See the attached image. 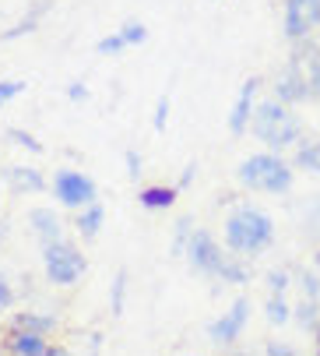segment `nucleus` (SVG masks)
I'll list each match as a JSON object with an SVG mask.
<instances>
[{
  "label": "nucleus",
  "mask_w": 320,
  "mask_h": 356,
  "mask_svg": "<svg viewBox=\"0 0 320 356\" xmlns=\"http://www.w3.org/2000/svg\"><path fill=\"white\" fill-rule=\"evenodd\" d=\"M0 346H4V356H57V346L46 335L25 332V328H8Z\"/></svg>",
  "instance_id": "obj_9"
},
{
  "label": "nucleus",
  "mask_w": 320,
  "mask_h": 356,
  "mask_svg": "<svg viewBox=\"0 0 320 356\" xmlns=\"http://www.w3.org/2000/svg\"><path fill=\"white\" fill-rule=\"evenodd\" d=\"M296 166L320 173V141H310V145H303V148L296 152Z\"/></svg>",
  "instance_id": "obj_18"
},
{
  "label": "nucleus",
  "mask_w": 320,
  "mask_h": 356,
  "mask_svg": "<svg viewBox=\"0 0 320 356\" xmlns=\"http://www.w3.org/2000/svg\"><path fill=\"white\" fill-rule=\"evenodd\" d=\"M250 131L264 141V145H271V148H289L299 141L303 134V120L292 117L278 99H271V103H260L253 110V120H250Z\"/></svg>",
  "instance_id": "obj_2"
},
{
  "label": "nucleus",
  "mask_w": 320,
  "mask_h": 356,
  "mask_svg": "<svg viewBox=\"0 0 320 356\" xmlns=\"http://www.w3.org/2000/svg\"><path fill=\"white\" fill-rule=\"evenodd\" d=\"M120 49H127V42H124V35H120V32H113V35H102V39L95 42V54H102V57H106V54L113 57V54H120Z\"/></svg>",
  "instance_id": "obj_22"
},
{
  "label": "nucleus",
  "mask_w": 320,
  "mask_h": 356,
  "mask_svg": "<svg viewBox=\"0 0 320 356\" xmlns=\"http://www.w3.org/2000/svg\"><path fill=\"white\" fill-rule=\"evenodd\" d=\"M299 321H303V325H313V321H317V303H313V300H303V303H299Z\"/></svg>",
  "instance_id": "obj_32"
},
{
  "label": "nucleus",
  "mask_w": 320,
  "mask_h": 356,
  "mask_svg": "<svg viewBox=\"0 0 320 356\" xmlns=\"http://www.w3.org/2000/svg\"><path fill=\"white\" fill-rule=\"evenodd\" d=\"M264 314H268L271 325H285V321L292 318V314H289V303H285L282 296H275V293L268 296V303H264Z\"/></svg>",
  "instance_id": "obj_19"
},
{
  "label": "nucleus",
  "mask_w": 320,
  "mask_h": 356,
  "mask_svg": "<svg viewBox=\"0 0 320 356\" xmlns=\"http://www.w3.org/2000/svg\"><path fill=\"white\" fill-rule=\"evenodd\" d=\"M222 282H229V286H243L246 279H250V272H246V265H239V261H233L229 258V265L222 268V275H219Z\"/></svg>",
  "instance_id": "obj_21"
},
{
  "label": "nucleus",
  "mask_w": 320,
  "mask_h": 356,
  "mask_svg": "<svg viewBox=\"0 0 320 356\" xmlns=\"http://www.w3.org/2000/svg\"><path fill=\"white\" fill-rule=\"evenodd\" d=\"M194 173H197V163H187V170H183V177H180V184H176V191H183V187L194 180Z\"/></svg>",
  "instance_id": "obj_35"
},
{
  "label": "nucleus",
  "mask_w": 320,
  "mask_h": 356,
  "mask_svg": "<svg viewBox=\"0 0 320 356\" xmlns=\"http://www.w3.org/2000/svg\"><path fill=\"white\" fill-rule=\"evenodd\" d=\"M187 261H190V268L194 272H201V275H222V268L229 265V254H222V247H219V240L211 236L208 229H194V236H190V243H187Z\"/></svg>",
  "instance_id": "obj_6"
},
{
  "label": "nucleus",
  "mask_w": 320,
  "mask_h": 356,
  "mask_svg": "<svg viewBox=\"0 0 320 356\" xmlns=\"http://www.w3.org/2000/svg\"><path fill=\"white\" fill-rule=\"evenodd\" d=\"M176 187H141L137 191V205L151 209V212H162V209H173L176 205Z\"/></svg>",
  "instance_id": "obj_15"
},
{
  "label": "nucleus",
  "mask_w": 320,
  "mask_h": 356,
  "mask_svg": "<svg viewBox=\"0 0 320 356\" xmlns=\"http://www.w3.org/2000/svg\"><path fill=\"white\" fill-rule=\"evenodd\" d=\"M4 184L15 194H39V191H46V177L35 166H4Z\"/></svg>",
  "instance_id": "obj_14"
},
{
  "label": "nucleus",
  "mask_w": 320,
  "mask_h": 356,
  "mask_svg": "<svg viewBox=\"0 0 320 356\" xmlns=\"http://www.w3.org/2000/svg\"><path fill=\"white\" fill-rule=\"evenodd\" d=\"M317 268H320V254H317Z\"/></svg>",
  "instance_id": "obj_37"
},
{
  "label": "nucleus",
  "mask_w": 320,
  "mask_h": 356,
  "mask_svg": "<svg viewBox=\"0 0 320 356\" xmlns=\"http://www.w3.org/2000/svg\"><path fill=\"white\" fill-rule=\"evenodd\" d=\"M28 88V81H22V78H8V81H0V106L4 103H11L15 95H22Z\"/></svg>",
  "instance_id": "obj_24"
},
{
  "label": "nucleus",
  "mask_w": 320,
  "mask_h": 356,
  "mask_svg": "<svg viewBox=\"0 0 320 356\" xmlns=\"http://www.w3.org/2000/svg\"><path fill=\"white\" fill-rule=\"evenodd\" d=\"M289 64L299 71V78H303V85H306V92H310V99H320V46L317 42H299L296 49H292V57H289Z\"/></svg>",
  "instance_id": "obj_10"
},
{
  "label": "nucleus",
  "mask_w": 320,
  "mask_h": 356,
  "mask_svg": "<svg viewBox=\"0 0 320 356\" xmlns=\"http://www.w3.org/2000/svg\"><path fill=\"white\" fill-rule=\"evenodd\" d=\"M67 99H71V103H85V99H88V85L85 81H71L67 85Z\"/></svg>",
  "instance_id": "obj_31"
},
{
  "label": "nucleus",
  "mask_w": 320,
  "mask_h": 356,
  "mask_svg": "<svg viewBox=\"0 0 320 356\" xmlns=\"http://www.w3.org/2000/svg\"><path fill=\"white\" fill-rule=\"evenodd\" d=\"M299 282H303V296L310 293V300L317 303V300H320V279H317L313 272H303V279H299Z\"/></svg>",
  "instance_id": "obj_28"
},
{
  "label": "nucleus",
  "mask_w": 320,
  "mask_h": 356,
  "mask_svg": "<svg viewBox=\"0 0 320 356\" xmlns=\"http://www.w3.org/2000/svg\"><path fill=\"white\" fill-rule=\"evenodd\" d=\"M8 138H11V145H22V148H28V152H35V156H39V152H42V145L28 134V131H22V127H8L4 131Z\"/></svg>",
  "instance_id": "obj_23"
},
{
  "label": "nucleus",
  "mask_w": 320,
  "mask_h": 356,
  "mask_svg": "<svg viewBox=\"0 0 320 356\" xmlns=\"http://www.w3.org/2000/svg\"><path fill=\"white\" fill-rule=\"evenodd\" d=\"M257 78H246L243 81V88H239V95H236V103H233V113H229V131L233 134H243L246 127H250V120H253V95H257Z\"/></svg>",
  "instance_id": "obj_12"
},
{
  "label": "nucleus",
  "mask_w": 320,
  "mask_h": 356,
  "mask_svg": "<svg viewBox=\"0 0 320 356\" xmlns=\"http://www.w3.org/2000/svg\"><path fill=\"white\" fill-rule=\"evenodd\" d=\"M120 35H124V42H127V46H141V42L148 39V29H144L141 22H127V25L120 29Z\"/></svg>",
  "instance_id": "obj_25"
},
{
  "label": "nucleus",
  "mask_w": 320,
  "mask_h": 356,
  "mask_svg": "<svg viewBox=\"0 0 320 356\" xmlns=\"http://www.w3.org/2000/svg\"><path fill=\"white\" fill-rule=\"evenodd\" d=\"M57 356H74V353H67V349H60V346H57Z\"/></svg>",
  "instance_id": "obj_36"
},
{
  "label": "nucleus",
  "mask_w": 320,
  "mask_h": 356,
  "mask_svg": "<svg viewBox=\"0 0 320 356\" xmlns=\"http://www.w3.org/2000/svg\"><path fill=\"white\" fill-rule=\"evenodd\" d=\"M166 120H169V95L162 92V95H158V103H155V117H151V127H155V131H166Z\"/></svg>",
  "instance_id": "obj_26"
},
{
  "label": "nucleus",
  "mask_w": 320,
  "mask_h": 356,
  "mask_svg": "<svg viewBox=\"0 0 320 356\" xmlns=\"http://www.w3.org/2000/svg\"><path fill=\"white\" fill-rule=\"evenodd\" d=\"M102 222H106V209L95 201V205H88V209H81V212H78L74 229H78V236H81V240H95V236H99V229H102Z\"/></svg>",
  "instance_id": "obj_16"
},
{
  "label": "nucleus",
  "mask_w": 320,
  "mask_h": 356,
  "mask_svg": "<svg viewBox=\"0 0 320 356\" xmlns=\"http://www.w3.org/2000/svg\"><path fill=\"white\" fill-rule=\"evenodd\" d=\"M53 194H57L60 205L81 212V209L95 205L99 187H95V180H92L88 173H81V170H60L57 177H53Z\"/></svg>",
  "instance_id": "obj_5"
},
{
  "label": "nucleus",
  "mask_w": 320,
  "mask_h": 356,
  "mask_svg": "<svg viewBox=\"0 0 320 356\" xmlns=\"http://www.w3.org/2000/svg\"><path fill=\"white\" fill-rule=\"evenodd\" d=\"M11 328H25V332L49 335V332H57V318H53V314H32V311H22V314L11 318Z\"/></svg>",
  "instance_id": "obj_17"
},
{
  "label": "nucleus",
  "mask_w": 320,
  "mask_h": 356,
  "mask_svg": "<svg viewBox=\"0 0 320 356\" xmlns=\"http://www.w3.org/2000/svg\"><path fill=\"white\" fill-rule=\"evenodd\" d=\"M124 296H127V268H120L117 272V279H113V296H110V311L120 318L124 314Z\"/></svg>",
  "instance_id": "obj_20"
},
{
  "label": "nucleus",
  "mask_w": 320,
  "mask_h": 356,
  "mask_svg": "<svg viewBox=\"0 0 320 356\" xmlns=\"http://www.w3.org/2000/svg\"><path fill=\"white\" fill-rule=\"evenodd\" d=\"M271 240H275V222L268 212L243 205L226 219V247L236 254H260L264 247H271Z\"/></svg>",
  "instance_id": "obj_1"
},
{
  "label": "nucleus",
  "mask_w": 320,
  "mask_h": 356,
  "mask_svg": "<svg viewBox=\"0 0 320 356\" xmlns=\"http://www.w3.org/2000/svg\"><path fill=\"white\" fill-rule=\"evenodd\" d=\"M124 159H127V177L137 180V177H141V156H137L134 148H127V152H124Z\"/></svg>",
  "instance_id": "obj_30"
},
{
  "label": "nucleus",
  "mask_w": 320,
  "mask_h": 356,
  "mask_svg": "<svg viewBox=\"0 0 320 356\" xmlns=\"http://www.w3.org/2000/svg\"><path fill=\"white\" fill-rule=\"evenodd\" d=\"M28 226H32V233L39 236L42 247L64 240V222H60V216L53 212V209H46V205H39V209L28 212Z\"/></svg>",
  "instance_id": "obj_11"
},
{
  "label": "nucleus",
  "mask_w": 320,
  "mask_h": 356,
  "mask_svg": "<svg viewBox=\"0 0 320 356\" xmlns=\"http://www.w3.org/2000/svg\"><path fill=\"white\" fill-rule=\"evenodd\" d=\"M25 32H35V15H32V18H25L22 25H15V29L4 35V39H15V35H25Z\"/></svg>",
  "instance_id": "obj_34"
},
{
  "label": "nucleus",
  "mask_w": 320,
  "mask_h": 356,
  "mask_svg": "<svg viewBox=\"0 0 320 356\" xmlns=\"http://www.w3.org/2000/svg\"><path fill=\"white\" fill-rule=\"evenodd\" d=\"M236 180L250 191H268V194H285L292 187V166L271 152H260V156H250L239 163Z\"/></svg>",
  "instance_id": "obj_3"
},
{
  "label": "nucleus",
  "mask_w": 320,
  "mask_h": 356,
  "mask_svg": "<svg viewBox=\"0 0 320 356\" xmlns=\"http://www.w3.org/2000/svg\"><path fill=\"white\" fill-rule=\"evenodd\" d=\"M275 99H278L282 106L306 103V99H310V92H306V85H303V78H299V71L292 64H285L278 71V78H275Z\"/></svg>",
  "instance_id": "obj_13"
},
{
  "label": "nucleus",
  "mask_w": 320,
  "mask_h": 356,
  "mask_svg": "<svg viewBox=\"0 0 320 356\" xmlns=\"http://www.w3.org/2000/svg\"><path fill=\"white\" fill-rule=\"evenodd\" d=\"M320 25V0H285V35L303 42Z\"/></svg>",
  "instance_id": "obj_8"
},
{
  "label": "nucleus",
  "mask_w": 320,
  "mask_h": 356,
  "mask_svg": "<svg viewBox=\"0 0 320 356\" xmlns=\"http://www.w3.org/2000/svg\"><path fill=\"white\" fill-rule=\"evenodd\" d=\"M268 286H271V293H275V296H282V293H285V286H289V272H278V268H275V272H268Z\"/></svg>",
  "instance_id": "obj_29"
},
{
  "label": "nucleus",
  "mask_w": 320,
  "mask_h": 356,
  "mask_svg": "<svg viewBox=\"0 0 320 356\" xmlns=\"http://www.w3.org/2000/svg\"><path fill=\"white\" fill-rule=\"evenodd\" d=\"M11 307H15V289L4 275H0V314H8Z\"/></svg>",
  "instance_id": "obj_27"
},
{
  "label": "nucleus",
  "mask_w": 320,
  "mask_h": 356,
  "mask_svg": "<svg viewBox=\"0 0 320 356\" xmlns=\"http://www.w3.org/2000/svg\"><path fill=\"white\" fill-rule=\"evenodd\" d=\"M268 356H299V349L285 346V342H268V349H264Z\"/></svg>",
  "instance_id": "obj_33"
},
{
  "label": "nucleus",
  "mask_w": 320,
  "mask_h": 356,
  "mask_svg": "<svg viewBox=\"0 0 320 356\" xmlns=\"http://www.w3.org/2000/svg\"><path fill=\"white\" fill-rule=\"evenodd\" d=\"M85 268H88V261H85V254L74 243L60 240V243H46L42 247V272H46V279L53 286H74L85 275Z\"/></svg>",
  "instance_id": "obj_4"
},
{
  "label": "nucleus",
  "mask_w": 320,
  "mask_h": 356,
  "mask_svg": "<svg viewBox=\"0 0 320 356\" xmlns=\"http://www.w3.org/2000/svg\"><path fill=\"white\" fill-rule=\"evenodd\" d=\"M246 321H250V300L239 296V300H233V307H229L219 321L208 325V339L215 342V346H233V342L243 335Z\"/></svg>",
  "instance_id": "obj_7"
}]
</instances>
